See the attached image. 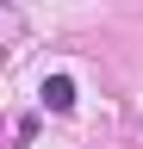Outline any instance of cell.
Masks as SVG:
<instances>
[{
  "mask_svg": "<svg viewBox=\"0 0 143 149\" xmlns=\"http://www.w3.org/2000/svg\"><path fill=\"white\" fill-rule=\"evenodd\" d=\"M75 100H81L75 74H44V87H38V106L44 112H75Z\"/></svg>",
  "mask_w": 143,
  "mask_h": 149,
  "instance_id": "1",
  "label": "cell"
}]
</instances>
